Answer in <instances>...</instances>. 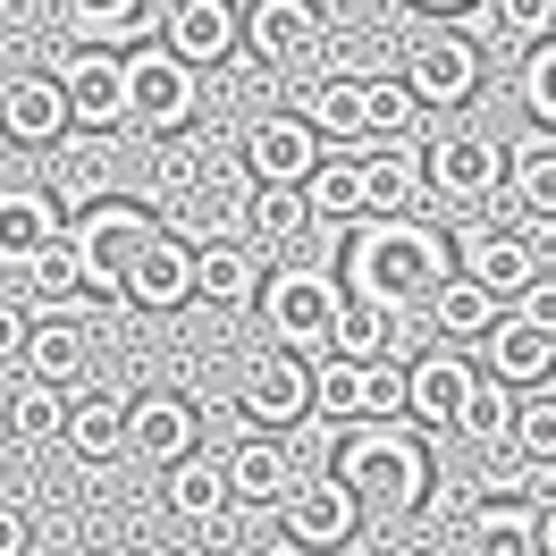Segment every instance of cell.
I'll list each match as a JSON object with an SVG mask.
<instances>
[{"label": "cell", "instance_id": "cell-1", "mask_svg": "<svg viewBox=\"0 0 556 556\" xmlns=\"http://www.w3.org/2000/svg\"><path fill=\"white\" fill-rule=\"evenodd\" d=\"M447 262V228H430L421 211H371L346 237V295H371L388 313H430V295L455 278Z\"/></svg>", "mask_w": 556, "mask_h": 556}, {"label": "cell", "instance_id": "cell-2", "mask_svg": "<svg viewBox=\"0 0 556 556\" xmlns=\"http://www.w3.org/2000/svg\"><path fill=\"white\" fill-rule=\"evenodd\" d=\"M329 472L363 497V515H380V522H405V515L430 506V447H421V421L414 430H396V414L388 421H338Z\"/></svg>", "mask_w": 556, "mask_h": 556}, {"label": "cell", "instance_id": "cell-3", "mask_svg": "<svg viewBox=\"0 0 556 556\" xmlns=\"http://www.w3.org/2000/svg\"><path fill=\"white\" fill-rule=\"evenodd\" d=\"M161 237V219L143 203H127V194H110V203H85L68 219V244H76V262H85V287L93 295H118L127 287V270H136V253Z\"/></svg>", "mask_w": 556, "mask_h": 556}, {"label": "cell", "instance_id": "cell-4", "mask_svg": "<svg viewBox=\"0 0 556 556\" xmlns=\"http://www.w3.org/2000/svg\"><path fill=\"white\" fill-rule=\"evenodd\" d=\"M127 93H136V127L169 143V136H186L194 110H203V68L177 60L169 42H136V51H127Z\"/></svg>", "mask_w": 556, "mask_h": 556}, {"label": "cell", "instance_id": "cell-5", "mask_svg": "<svg viewBox=\"0 0 556 556\" xmlns=\"http://www.w3.org/2000/svg\"><path fill=\"white\" fill-rule=\"evenodd\" d=\"M338 304H346V287H338L329 270H278V278H262V320H270V346L329 354Z\"/></svg>", "mask_w": 556, "mask_h": 556}, {"label": "cell", "instance_id": "cell-6", "mask_svg": "<svg viewBox=\"0 0 556 556\" xmlns=\"http://www.w3.org/2000/svg\"><path fill=\"white\" fill-rule=\"evenodd\" d=\"M313 414L338 430V421H388L405 414V371H388L380 363H363V354H320L313 363Z\"/></svg>", "mask_w": 556, "mask_h": 556}, {"label": "cell", "instance_id": "cell-7", "mask_svg": "<svg viewBox=\"0 0 556 556\" xmlns=\"http://www.w3.org/2000/svg\"><path fill=\"white\" fill-rule=\"evenodd\" d=\"M405 85L421 93V110H464L481 93V35H464L455 17H439V35H421L405 51Z\"/></svg>", "mask_w": 556, "mask_h": 556}, {"label": "cell", "instance_id": "cell-8", "mask_svg": "<svg viewBox=\"0 0 556 556\" xmlns=\"http://www.w3.org/2000/svg\"><path fill=\"white\" fill-rule=\"evenodd\" d=\"M237 414L253 430H295V421L313 414V354H295V346L253 354L244 380H237Z\"/></svg>", "mask_w": 556, "mask_h": 556}, {"label": "cell", "instance_id": "cell-9", "mask_svg": "<svg viewBox=\"0 0 556 556\" xmlns=\"http://www.w3.org/2000/svg\"><path fill=\"white\" fill-rule=\"evenodd\" d=\"M60 85H68V110L85 136H110V127H127L136 118V93H127V51H110V42H76L68 60H60Z\"/></svg>", "mask_w": 556, "mask_h": 556}, {"label": "cell", "instance_id": "cell-10", "mask_svg": "<svg viewBox=\"0 0 556 556\" xmlns=\"http://www.w3.org/2000/svg\"><path fill=\"white\" fill-rule=\"evenodd\" d=\"M329 35V0H244V51L270 76L304 68Z\"/></svg>", "mask_w": 556, "mask_h": 556}, {"label": "cell", "instance_id": "cell-11", "mask_svg": "<svg viewBox=\"0 0 556 556\" xmlns=\"http://www.w3.org/2000/svg\"><path fill=\"white\" fill-rule=\"evenodd\" d=\"M278 522H287L313 556H338L354 531H363V497H354L338 472H320V481H295L287 497H278Z\"/></svg>", "mask_w": 556, "mask_h": 556}, {"label": "cell", "instance_id": "cell-12", "mask_svg": "<svg viewBox=\"0 0 556 556\" xmlns=\"http://www.w3.org/2000/svg\"><path fill=\"white\" fill-rule=\"evenodd\" d=\"M430 194L447 211H472L489 194H506V152L489 136H439L430 143Z\"/></svg>", "mask_w": 556, "mask_h": 556}, {"label": "cell", "instance_id": "cell-13", "mask_svg": "<svg viewBox=\"0 0 556 556\" xmlns=\"http://www.w3.org/2000/svg\"><path fill=\"white\" fill-rule=\"evenodd\" d=\"M161 42L177 60H194V68H219V60H237V42H244V9L237 0H169L161 9Z\"/></svg>", "mask_w": 556, "mask_h": 556}, {"label": "cell", "instance_id": "cell-14", "mask_svg": "<svg viewBox=\"0 0 556 556\" xmlns=\"http://www.w3.org/2000/svg\"><path fill=\"white\" fill-rule=\"evenodd\" d=\"M194 447H203V414H194L177 388H152V396L127 405V455H143V464L169 472L177 455H194Z\"/></svg>", "mask_w": 556, "mask_h": 556}, {"label": "cell", "instance_id": "cell-15", "mask_svg": "<svg viewBox=\"0 0 556 556\" xmlns=\"http://www.w3.org/2000/svg\"><path fill=\"white\" fill-rule=\"evenodd\" d=\"M455 262H464V278H481L497 304H515L522 287L540 278V244L515 237V228H464V237H455Z\"/></svg>", "mask_w": 556, "mask_h": 556}, {"label": "cell", "instance_id": "cell-16", "mask_svg": "<svg viewBox=\"0 0 556 556\" xmlns=\"http://www.w3.org/2000/svg\"><path fill=\"white\" fill-rule=\"evenodd\" d=\"M0 127H9V136L17 143H35V152H51V143L68 136L76 127V110H68V85H60V68L51 76H9V85H0Z\"/></svg>", "mask_w": 556, "mask_h": 556}, {"label": "cell", "instance_id": "cell-17", "mask_svg": "<svg viewBox=\"0 0 556 556\" xmlns=\"http://www.w3.org/2000/svg\"><path fill=\"white\" fill-rule=\"evenodd\" d=\"M320 152H329V143L313 136L304 110H270V118L244 127V169L253 177H295V186H304V177L320 169Z\"/></svg>", "mask_w": 556, "mask_h": 556}, {"label": "cell", "instance_id": "cell-18", "mask_svg": "<svg viewBox=\"0 0 556 556\" xmlns=\"http://www.w3.org/2000/svg\"><path fill=\"white\" fill-rule=\"evenodd\" d=\"M194 295L203 304H219V313H244L253 295H262V244L244 237H203L194 244Z\"/></svg>", "mask_w": 556, "mask_h": 556}, {"label": "cell", "instance_id": "cell-19", "mask_svg": "<svg viewBox=\"0 0 556 556\" xmlns=\"http://www.w3.org/2000/svg\"><path fill=\"white\" fill-rule=\"evenodd\" d=\"M194 295V244H177L169 228L136 253V270H127V287H118V304H136V313H177Z\"/></svg>", "mask_w": 556, "mask_h": 556}, {"label": "cell", "instance_id": "cell-20", "mask_svg": "<svg viewBox=\"0 0 556 556\" xmlns=\"http://www.w3.org/2000/svg\"><path fill=\"white\" fill-rule=\"evenodd\" d=\"M60 237H68V219L51 203V186H0V270H26Z\"/></svg>", "mask_w": 556, "mask_h": 556}, {"label": "cell", "instance_id": "cell-21", "mask_svg": "<svg viewBox=\"0 0 556 556\" xmlns=\"http://www.w3.org/2000/svg\"><path fill=\"white\" fill-rule=\"evenodd\" d=\"M472 363L455 346H439V354H421L414 371H405V414L421 421V430H455V414H464V396H472Z\"/></svg>", "mask_w": 556, "mask_h": 556}, {"label": "cell", "instance_id": "cell-22", "mask_svg": "<svg viewBox=\"0 0 556 556\" xmlns=\"http://www.w3.org/2000/svg\"><path fill=\"white\" fill-rule=\"evenodd\" d=\"M295 110L313 118L320 143H371V76H313Z\"/></svg>", "mask_w": 556, "mask_h": 556}, {"label": "cell", "instance_id": "cell-23", "mask_svg": "<svg viewBox=\"0 0 556 556\" xmlns=\"http://www.w3.org/2000/svg\"><path fill=\"white\" fill-rule=\"evenodd\" d=\"M313 219L320 211H313V194H304L295 177H253V194H237V228L253 244H295Z\"/></svg>", "mask_w": 556, "mask_h": 556}, {"label": "cell", "instance_id": "cell-24", "mask_svg": "<svg viewBox=\"0 0 556 556\" xmlns=\"http://www.w3.org/2000/svg\"><path fill=\"white\" fill-rule=\"evenodd\" d=\"M304 194H313L320 219H371V169H363V143H329L320 152V169L304 177Z\"/></svg>", "mask_w": 556, "mask_h": 556}, {"label": "cell", "instance_id": "cell-25", "mask_svg": "<svg viewBox=\"0 0 556 556\" xmlns=\"http://www.w3.org/2000/svg\"><path fill=\"white\" fill-rule=\"evenodd\" d=\"M464 531H472V556H540V506H522L506 489H481Z\"/></svg>", "mask_w": 556, "mask_h": 556}, {"label": "cell", "instance_id": "cell-26", "mask_svg": "<svg viewBox=\"0 0 556 556\" xmlns=\"http://www.w3.org/2000/svg\"><path fill=\"white\" fill-rule=\"evenodd\" d=\"M481 346H489V371H497L506 388H548V371H556V338L540 329V320H522V313L497 320Z\"/></svg>", "mask_w": 556, "mask_h": 556}, {"label": "cell", "instance_id": "cell-27", "mask_svg": "<svg viewBox=\"0 0 556 556\" xmlns=\"http://www.w3.org/2000/svg\"><path fill=\"white\" fill-rule=\"evenodd\" d=\"M169 515H186V522H211V515H228L237 506V481H228V455H177L169 464Z\"/></svg>", "mask_w": 556, "mask_h": 556}, {"label": "cell", "instance_id": "cell-28", "mask_svg": "<svg viewBox=\"0 0 556 556\" xmlns=\"http://www.w3.org/2000/svg\"><path fill=\"white\" fill-rule=\"evenodd\" d=\"M363 169H371V211H421V194H430V152H414V143H363Z\"/></svg>", "mask_w": 556, "mask_h": 556}, {"label": "cell", "instance_id": "cell-29", "mask_svg": "<svg viewBox=\"0 0 556 556\" xmlns=\"http://www.w3.org/2000/svg\"><path fill=\"white\" fill-rule=\"evenodd\" d=\"M85 363H93V338H85V320L68 313H42L35 320V338H26V380H85Z\"/></svg>", "mask_w": 556, "mask_h": 556}, {"label": "cell", "instance_id": "cell-30", "mask_svg": "<svg viewBox=\"0 0 556 556\" xmlns=\"http://www.w3.org/2000/svg\"><path fill=\"white\" fill-rule=\"evenodd\" d=\"M60 17H68L76 42L136 51V42H143V17H152V0H60Z\"/></svg>", "mask_w": 556, "mask_h": 556}, {"label": "cell", "instance_id": "cell-31", "mask_svg": "<svg viewBox=\"0 0 556 556\" xmlns=\"http://www.w3.org/2000/svg\"><path fill=\"white\" fill-rule=\"evenodd\" d=\"M228 481H237L244 506H278V497L295 489V455L278 447V439H244V447L228 455Z\"/></svg>", "mask_w": 556, "mask_h": 556}, {"label": "cell", "instance_id": "cell-32", "mask_svg": "<svg viewBox=\"0 0 556 556\" xmlns=\"http://www.w3.org/2000/svg\"><path fill=\"white\" fill-rule=\"evenodd\" d=\"M506 211H522L531 228H556V143H531L506 161Z\"/></svg>", "mask_w": 556, "mask_h": 556}, {"label": "cell", "instance_id": "cell-33", "mask_svg": "<svg viewBox=\"0 0 556 556\" xmlns=\"http://www.w3.org/2000/svg\"><path fill=\"white\" fill-rule=\"evenodd\" d=\"M430 329H439L447 346H464V338H489V329H497V295H489L481 278H447V287L430 295Z\"/></svg>", "mask_w": 556, "mask_h": 556}, {"label": "cell", "instance_id": "cell-34", "mask_svg": "<svg viewBox=\"0 0 556 556\" xmlns=\"http://www.w3.org/2000/svg\"><path fill=\"white\" fill-rule=\"evenodd\" d=\"M515 396H522V388H506L497 371H481V380H472V396H464V414H455V439L497 455V447H506V430H515Z\"/></svg>", "mask_w": 556, "mask_h": 556}, {"label": "cell", "instance_id": "cell-35", "mask_svg": "<svg viewBox=\"0 0 556 556\" xmlns=\"http://www.w3.org/2000/svg\"><path fill=\"white\" fill-rule=\"evenodd\" d=\"M68 447H76V464H110V455H127V405H118V396H76Z\"/></svg>", "mask_w": 556, "mask_h": 556}, {"label": "cell", "instance_id": "cell-36", "mask_svg": "<svg viewBox=\"0 0 556 556\" xmlns=\"http://www.w3.org/2000/svg\"><path fill=\"white\" fill-rule=\"evenodd\" d=\"M506 455H522L531 472H556V388H522V396H515Z\"/></svg>", "mask_w": 556, "mask_h": 556}, {"label": "cell", "instance_id": "cell-37", "mask_svg": "<svg viewBox=\"0 0 556 556\" xmlns=\"http://www.w3.org/2000/svg\"><path fill=\"white\" fill-rule=\"evenodd\" d=\"M68 414H76V396H68L60 380H26L17 396H9V421H17V439H26V447L68 439Z\"/></svg>", "mask_w": 556, "mask_h": 556}, {"label": "cell", "instance_id": "cell-38", "mask_svg": "<svg viewBox=\"0 0 556 556\" xmlns=\"http://www.w3.org/2000/svg\"><path fill=\"white\" fill-rule=\"evenodd\" d=\"M396 346V313L371 304V295H346L338 304V329H329V354H363V363H380Z\"/></svg>", "mask_w": 556, "mask_h": 556}, {"label": "cell", "instance_id": "cell-39", "mask_svg": "<svg viewBox=\"0 0 556 556\" xmlns=\"http://www.w3.org/2000/svg\"><path fill=\"white\" fill-rule=\"evenodd\" d=\"M17 278H26V295H35L42 313H68L76 295H85V262H76V244H68V237L42 244V253H35V262H26Z\"/></svg>", "mask_w": 556, "mask_h": 556}, {"label": "cell", "instance_id": "cell-40", "mask_svg": "<svg viewBox=\"0 0 556 556\" xmlns=\"http://www.w3.org/2000/svg\"><path fill=\"white\" fill-rule=\"evenodd\" d=\"M414 118H421V93H414V85H405V76H371V143L414 136Z\"/></svg>", "mask_w": 556, "mask_h": 556}, {"label": "cell", "instance_id": "cell-41", "mask_svg": "<svg viewBox=\"0 0 556 556\" xmlns=\"http://www.w3.org/2000/svg\"><path fill=\"white\" fill-rule=\"evenodd\" d=\"M489 35L531 51L540 35H556V0H489Z\"/></svg>", "mask_w": 556, "mask_h": 556}, {"label": "cell", "instance_id": "cell-42", "mask_svg": "<svg viewBox=\"0 0 556 556\" xmlns=\"http://www.w3.org/2000/svg\"><path fill=\"white\" fill-rule=\"evenodd\" d=\"M522 110H531L540 127H556V35H540L522 51Z\"/></svg>", "mask_w": 556, "mask_h": 556}, {"label": "cell", "instance_id": "cell-43", "mask_svg": "<svg viewBox=\"0 0 556 556\" xmlns=\"http://www.w3.org/2000/svg\"><path fill=\"white\" fill-rule=\"evenodd\" d=\"M515 313H522V320H540V329L556 338V278H548V270H540V278H531V287L515 295Z\"/></svg>", "mask_w": 556, "mask_h": 556}, {"label": "cell", "instance_id": "cell-44", "mask_svg": "<svg viewBox=\"0 0 556 556\" xmlns=\"http://www.w3.org/2000/svg\"><path fill=\"white\" fill-rule=\"evenodd\" d=\"M26 338H35V313L0 304V363H26Z\"/></svg>", "mask_w": 556, "mask_h": 556}, {"label": "cell", "instance_id": "cell-45", "mask_svg": "<svg viewBox=\"0 0 556 556\" xmlns=\"http://www.w3.org/2000/svg\"><path fill=\"white\" fill-rule=\"evenodd\" d=\"M35 548V531H26V515L17 506H0V556H26Z\"/></svg>", "mask_w": 556, "mask_h": 556}, {"label": "cell", "instance_id": "cell-46", "mask_svg": "<svg viewBox=\"0 0 556 556\" xmlns=\"http://www.w3.org/2000/svg\"><path fill=\"white\" fill-rule=\"evenodd\" d=\"M405 9H414V17H464L472 0H405Z\"/></svg>", "mask_w": 556, "mask_h": 556}, {"label": "cell", "instance_id": "cell-47", "mask_svg": "<svg viewBox=\"0 0 556 556\" xmlns=\"http://www.w3.org/2000/svg\"><path fill=\"white\" fill-rule=\"evenodd\" d=\"M253 556H313V548H304L295 531H278V540H262V548H253Z\"/></svg>", "mask_w": 556, "mask_h": 556}, {"label": "cell", "instance_id": "cell-48", "mask_svg": "<svg viewBox=\"0 0 556 556\" xmlns=\"http://www.w3.org/2000/svg\"><path fill=\"white\" fill-rule=\"evenodd\" d=\"M540 556H556V497L540 506Z\"/></svg>", "mask_w": 556, "mask_h": 556}, {"label": "cell", "instance_id": "cell-49", "mask_svg": "<svg viewBox=\"0 0 556 556\" xmlns=\"http://www.w3.org/2000/svg\"><path fill=\"white\" fill-rule=\"evenodd\" d=\"M127 556H177V548H161V540H143V548H127Z\"/></svg>", "mask_w": 556, "mask_h": 556}, {"label": "cell", "instance_id": "cell-50", "mask_svg": "<svg viewBox=\"0 0 556 556\" xmlns=\"http://www.w3.org/2000/svg\"><path fill=\"white\" fill-rule=\"evenodd\" d=\"M9 439H17V421H9V405H0V447H9Z\"/></svg>", "mask_w": 556, "mask_h": 556}, {"label": "cell", "instance_id": "cell-51", "mask_svg": "<svg viewBox=\"0 0 556 556\" xmlns=\"http://www.w3.org/2000/svg\"><path fill=\"white\" fill-rule=\"evenodd\" d=\"M9 143H17V136H9V127H0V169H9Z\"/></svg>", "mask_w": 556, "mask_h": 556}, {"label": "cell", "instance_id": "cell-52", "mask_svg": "<svg viewBox=\"0 0 556 556\" xmlns=\"http://www.w3.org/2000/svg\"><path fill=\"white\" fill-rule=\"evenodd\" d=\"M76 556H110V548H76Z\"/></svg>", "mask_w": 556, "mask_h": 556}, {"label": "cell", "instance_id": "cell-53", "mask_svg": "<svg viewBox=\"0 0 556 556\" xmlns=\"http://www.w3.org/2000/svg\"><path fill=\"white\" fill-rule=\"evenodd\" d=\"M548 388H556V371H548Z\"/></svg>", "mask_w": 556, "mask_h": 556}, {"label": "cell", "instance_id": "cell-54", "mask_svg": "<svg viewBox=\"0 0 556 556\" xmlns=\"http://www.w3.org/2000/svg\"><path fill=\"white\" fill-rule=\"evenodd\" d=\"M548 481H556V472H548Z\"/></svg>", "mask_w": 556, "mask_h": 556}]
</instances>
